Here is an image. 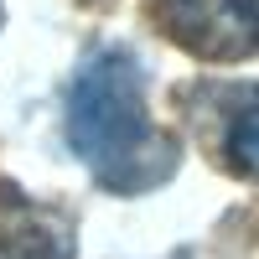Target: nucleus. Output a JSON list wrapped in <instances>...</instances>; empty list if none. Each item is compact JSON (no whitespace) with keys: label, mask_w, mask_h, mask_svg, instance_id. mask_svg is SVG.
<instances>
[{"label":"nucleus","mask_w":259,"mask_h":259,"mask_svg":"<svg viewBox=\"0 0 259 259\" xmlns=\"http://www.w3.org/2000/svg\"><path fill=\"white\" fill-rule=\"evenodd\" d=\"M62 135L68 150L89 166V177L119 197H140L171 182L182 161L177 135H166L145 109L140 57L119 41H104L78 62L62 99Z\"/></svg>","instance_id":"f257e3e1"},{"label":"nucleus","mask_w":259,"mask_h":259,"mask_svg":"<svg viewBox=\"0 0 259 259\" xmlns=\"http://www.w3.org/2000/svg\"><path fill=\"white\" fill-rule=\"evenodd\" d=\"M145 11L202 62H244L259 52V0H145Z\"/></svg>","instance_id":"f03ea898"},{"label":"nucleus","mask_w":259,"mask_h":259,"mask_svg":"<svg viewBox=\"0 0 259 259\" xmlns=\"http://www.w3.org/2000/svg\"><path fill=\"white\" fill-rule=\"evenodd\" d=\"M187 109L202 114L223 171L259 182V83H202L187 94Z\"/></svg>","instance_id":"7ed1b4c3"},{"label":"nucleus","mask_w":259,"mask_h":259,"mask_svg":"<svg viewBox=\"0 0 259 259\" xmlns=\"http://www.w3.org/2000/svg\"><path fill=\"white\" fill-rule=\"evenodd\" d=\"M0 259H78L73 228L16 187H0Z\"/></svg>","instance_id":"20e7f679"}]
</instances>
